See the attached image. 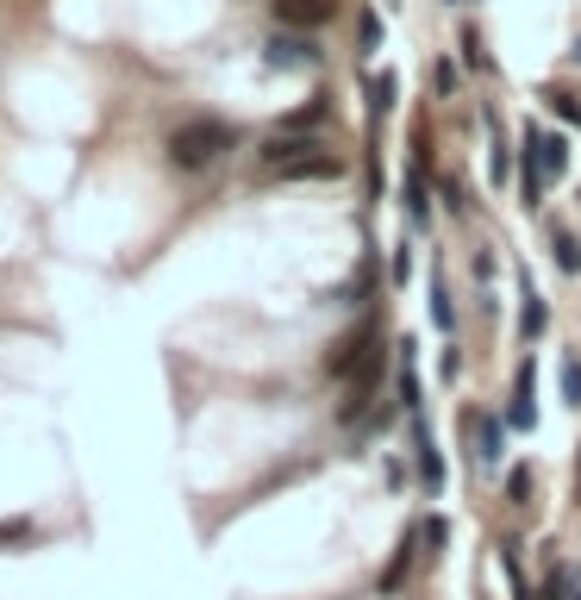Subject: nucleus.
Instances as JSON below:
<instances>
[{
    "label": "nucleus",
    "mask_w": 581,
    "mask_h": 600,
    "mask_svg": "<svg viewBox=\"0 0 581 600\" xmlns=\"http://www.w3.org/2000/svg\"><path fill=\"white\" fill-rule=\"evenodd\" d=\"M263 163H269L281 182H331V175H344V163L331 157V145H319V138H288V132H276V138L263 145Z\"/></svg>",
    "instance_id": "obj_1"
},
{
    "label": "nucleus",
    "mask_w": 581,
    "mask_h": 600,
    "mask_svg": "<svg viewBox=\"0 0 581 600\" xmlns=\"http://www.w3.org/2000/svg\"><path fill=\"white\" fill-rule=\"evenodd\" d=\"M231 145H238V132H231L226 120H181L163 150H169L176 170H206V163H213L219 150H231Z\"/></svg>",
    "instance_id": "obj_2"
},
{
    "label": "nucleus",
    "mask_w": 581,
    "mask_h": 600,
    "mask_svg": "<svg viewBox=\"0 0 581 600\" xmlns=\"http://www.w3.org/2000/svg\"><path fill=\"white\" fill-rule=\"evenodd\" d=\"M569 170V145L556 132H526V163H519V188H526V207L544 200V182Z\"/></svg>",
    "instance_id": "obj_3"
},
{
    "label": "nucleus",
    "mask_w": 581,
    "mask_h": 600,
    "mask_svg": "<svg viewBox=\"0 0 581 600\" xmlns=\"http://www.w3.org/2000/svg\"><path fill=\"white\" fill-rule=\"evenodd\" d=\"M376 350H381V325H376V320L351 325V332H344V338H338V345L326 350V375H338V382H351V375L363 370V363H369Z\"/></svg>",
    "instance_id": "obj_4"
},
{
    "label": "nucleus",
    "mask_w": 581,
    "mask_h": 600,
    "mask_svg": "<svg viewBox=\"0 0 581 600\" xmlns=\"http://www.w3.org/2000/svg\"><path fill=\"white\" fill-rule=\"evenodd\" d=\"M263 63H269V70H313V63H319V45H313L306 32H276V38L263 45Z\"/></svg>",
    "instance_id": "obj_5"
},
{
    "label": "nucleus",
    "mask_w": 581,
    "mask_h": 600,
    "mask_svg": "<svg viewBox=\"0 0 581 600\" xmlns=\"http://www.w3.org/2000/svg\"><path fill=\"white\" fill-rule=\"evenodd\" d=\"M338 13V0H276V25L281 32H319Z\"/></svg>",
    "instance_id": "obj_6"
},
{
    "label": "nucleus",
    "mask_w": 581,
    "mask_h": 600,
    "mask_svg": "<svg viewBox=\"0 0 581 600\" xmlns=\"http://www.w3.org/2000/svg\"><path fill=\"white\" fill-rule=\"evenodd\" d=\"M413 463H419V482L438 495V488H444V457H438V445H431V432H426L419 413H413Z\"/></svg>",
    "instance_id": "obj_7"
},
{
    "label": "nucleus",
    "mask_w": 581,
    "mask_h": 600,
    "mask_svg": "<svg viewBox=\"0 0 581 600\" xmlns=\"http://www.w3.org/2000/svg\"><path fill=\"white\" fill-rule=\"evenodd\" d=\"M506 425H519V432H526V425H538V370H519V382H513V407H506Z\"/></svg>",
    "instance_id": "obj_8"
},
{
    "label": "nucleus",
    "mask_w": 581,
    "mask_h": 600,
    "mask_svg": "<svg viewBox=\"0 0 581 600\" xmlns=\"http://www.w3.org/2000/svg\"><path fill=\"white\" fill-rule=\"evenodd\" d=\"M413 545H419V532H406L401 550H394V563L381 570V595H401V588H406V575H413V557H419Z\"/></svg>",
    "instance_id": "obj_9"
},
{
    "label": "nucleus",
    "mask_w": 581,
    "mask_h": 600,
    "mask_svg": "<svg viewBox=\"0 0 581 600\" xmlns=\"http://www.w3.org/2000/svg\"><path fill=\"white\" fill-rule=\"evenodd\" d=\"M326 107H331L326 95H313V100H306V107H294V113L281 120V132H288V138H294V132H313V125L326 120Z\"/></svg>",
    "instance_id": "obj_10"
},
{
    "label": "nucleus",
    "mask_w": 581,
    "mask_h": 600,
    "mask_svg": "<svg viewBox=\"0 0 581 600\" xmlns=\"http://www.w3.org/2000/svg\"><path fill=\"white\" fill-rule=\"evenodd\" d=\"M481 470H494L501 463V420H481V450H476Z\"/></svg>",
    "instance_id": "obj_11"
},
{
    "label": "nucleus",
    "mask_w": 581,
    "mask_h": 600,
    "mask_svg": "<svg viewBox=\"0 0 581 600\" xmlns=\"http://www.w3.org/2000/svg\"><path fill=\"white\" fill-rule=\"evenodd\" d=\"M544 325H551V307H544V300H538V295L526 288V313H519V332H526V338H538Z\"/></svg>",
    "instance_id": "obj_12"
},
{
    "label": "nucleus",
    "mask_w": 581,
    "mask_h": 600,
    "mask_svg": "<svg viewBox=\"0 0 581 600\" xmlns=\"http://www.w3.org/2000/svg\"><path fill=\"white\" fill-rule=\"evenodd\" d=\"M394 95H401V82H394L388 70L369 75V107H376V113H388V107H394Z\"/></svg>",
    "instance_id": "obj_13"
},
{
    "label": "nucleus",
    "mask_w": 581,
    "mask_h": 600,
    "mask_svg": "<svg viewBox=\"0 0 581 600\" xmlns=\"http://www.w3.org/2000/svg\"><path fill=\"white\" fill-rule=\"evenodd\" d=\"M563 395H569V407H581V363L576 357L563 363Z\"/></svg>",
    "instance_id": "obj_14"
},
{
    "label": "nucleus",
    "mask_w": 581,
    "mask_h": 600,
    "mask_svg": "<svg viewBox=\"0 0 581 600\" xmlns=\"http://www.w3.org/2000/svg\"><path fill=\"white\" fill-rule=\"evenodd\" d=\"M556 263H563V270H569V275L581 270V257H576V238H569V232H556Z\"/></svg>",
    "instance_id": "obj_15"
},
{
    "label": "nucleus",
    "mask_w": 581,
    "mask_h": 600,
    "mask_svg": "<svg viewBox=\"0 0 581 600\" xmlns=\"http://www.w3.org/2000/svg\"><path fill=\"white\" fill-rule=\"evenodd\" d=\"M506 495H513V507H526V495H531V470H513V475H506Z\"/></svg>",
    "instance_id": "obj_16"
},
{
    "label": "nucleus",
    "mask_w": 581,
    "mask_h": 600,
    "mask_svg": "<svg viewBox=\"0 0 581 600\" xmlns=\"http://www.w3.org/2000/svg\"><path fill=\"white\" fill-rule=\"evenodd\" d=\"M431 320L451 332V300H444V282H431Z\"/></svg>",
    "instance_id": "obj_17"
},
{
    "label": "nucleus",
    "mask_w": 581,
    "mask_h": 600,
    "mask_svg": "<svg viewBox=\"0 0 581 600\" xmlns=\"http://www.w3.org/2000/svg\"><path fill=\"white\" fill-rule=\"evenodd\" d=\"M563 588H569V575L551 570V575H544V588H538V600H563Z\"/></svg>",
    "instance_id": "obj_18"
},
{
    "label": "nucleus",
    "mask_w": 581,
    "mask_h": 600,
    "mask_svg": "<svg viewBox=\"0 0 581 600\" xmlns=\"http://www.w3.org/2000/svg\"><path fill=\"white\" fill-rule=\"evenodd\" d=\"M556 100V113H563V120H581V100H569V95H551Z\"/></svg>",
    "instance_id": "obj_19"
}]
</instances>
